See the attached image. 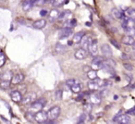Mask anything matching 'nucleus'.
<instances>
[{
    "label": "nucleus",
    "mask_w": 135,
    "mask_h": 124,
    "mask_svg": "<svg viewBox=\"0 0 135 124\" xmlns=\"http://www.w3.org/2000/svg\"><path fill=\"white\" fill-rule=\"evenodd\" d=\"M123 66H124V68L127 70H129V71H131V70H133V66L131 64H129V63H124Z\"/></svg>",
    "instance_id": "f704fd0d"
},
{
    "label": "nucleus",
    "mask_w": 135,
    "mask_h": 124,
    "mask_svg": "<svg viewBox=\"0 0 135 124\" xmlns=\"http://www.w3.org/2000/svg\"><path fill=\"white\" fill-rule=\"evenodd\" d=\"M10 83H11L10 81H4V80H1V82H0V88L3 89V90H6V89H8V87H9Z\"/></svg>",
    "instance_id": "c85d7f7f"
},
{
    "label": "nucleus",
    "mask_w": 135,
    "mask_h": 124,
    "mask_svg": "<svg viewBox=\"0 0 135 124\" xmlns=\"http://www.w3.org/2000/svg\"><path fill=\"white\" fill-rule=\"evenodd\" d=\"M24 78L25 77L22 73H17L12 76V79L10 82H11L12 84H19V83H21L24 81Z\"/></svg>",
    "instance_id": "1a4fd4ad"
},
{
    "label": "nucleus",
    "mask_w": 135,
    "mask_h": 124,
    "mask_svg": "<svg viewBox=\"0 0 135 124\" xmlns=\"http://www.w3.org/2000/svg\"><path fill=\"white\" fill-rule=\"evenodd\" d=\"M45 3V0H34L33 4L36 5V6H42Z\"/></svg>",
    "instance_id": "c9c22d12"
},
{
    "label": "nucleus",
    "mask_w": 135,
    "mask_h": 124,
    "mask_svg": "<svg viewBox=\"0 0 135 124\" xmlns=\"http://www.w3.org/2000/svg\"><path fill=\"white\" fill-rule=\"evenodd\" d=\"M61 112V109L58 106H55V107H51L49 109V111L47 112V116H48V120H55L58 118V116L60 115Z\"/></svg>",
    "instance_id": "20e7f679"
},
{
    "label": "nucleus",
    "mask_w": 135,
    "mask_h": 124,
    "mask_svg": "<svg viewBox=\"0 0 135 124\" xmlns=\"http://www.w3.org/2000/svg\"><path fill=\"white\" fill-rule=\"evenodd\" d=\"M132 48H133V50L135 51V43H134V44H133V45H132Z\"/></svg>",
    "instance_id": "37998d69"
},
{
    "label": "nucleus",
    "mask_w": 135,
    "mask_h": 124,
    "mask_svg": "<svg viewBox=\"0 0 135 124\" xmlns=\"http://www.w3.org/2000/svg\"><path fill=\"white\" fill-rule=\"evenodd\" d=\"M99 94H101V96H102V97H105V96H107V94H108V91H107V89H105V90H103L101 93H99Z\"/></svg>",
    "instance_id": "ea45409f"
},
{
    "label": "nucleus",
    "mask_w": 135,
    "mask_h": 124,
    "mask_svg": "<svg viewBox=\"0 0 135 124\" xmlns=\"http://www.w3.org/2000/svg\"><path fill=\"white\" fill-rule=\"evenodd\" d=\"M34 0H24L22 3V8L24 11H29L33 7Z\"/></svg>",
    "instance_id": "f3484780"
},
{
    "label": "nucleus",
    "mask_w": 135,
    "mask_h": 124,
    "mask_svg": "<svg viewBox=\"0 0 135 124\" xmlns=\"http://www.w3.org/2000/svg\"><path fill=\"white\" fill-rule=\"evenodd\" d=\"M121 42L127 45H132L133 44L135 43V40H134V38H133V36H131L128 34V35H125L122 37Z\"/></svg>",
    "instance_id": "dca6fc26"
},
{
    "label": "nucleus",
    "mask_w": 135,
    "mask_h": 124,
    "mask_svg": "<svg viewBox=\"0 0 135 124\" xmlns=\"http://www.w3.org/2000/svg\"><path fill=\"white\" fill-rule=\"evenodd\" d=\"M56 99H61L62 98V90H60V89H58V90H56Z\"/></svg>",
    "instance_id": "e433bc0d"
},
{
    "label": "nucleus",
    "mask_w": 135,
    "mask_h": 124,
    "mask_svg": "<svg viewBox=\"0 0 135 124\" xmlns=\"http://www.w3.org/2000/svg\"><path fill=\"white\" fill-rule=\"evenodd\" d=\"M34 29H37V30H42L46 26V21L45 20H38V21H34L33 24H32Z\"/></svg>",
    "instance_id": "4468645a"
},
{
    "label": "nucleus",
    "mask_w": 135,
    "mask_h": 124,
    "mask_svg": "<svg viewBox=\"0 0 135 124\" xmlns=\"http://www.w3.org/2000/svg\"><path fill=\"white\" fill-rule=\"evenodd\" d=\"M89 51H90V53H91V55H92V56H97L98 45H97V41H96V40L92 41L90 46H89Z\"/></svg>",
    "instance_id": "9b49d317"
},
{
    "label": "nucleus",
    "mask_w": 135,
    "mask_h": 124,
    "mask_svg": "<svg viewBox=\"0 0 135 124\" xmlns=\"http://www.w3.org/2000/svg\"><path fill=\"white\" fill-rule=\"evenodd\" d=\"M45 103H46V101H45V99H44V98H41V99H39V100H35V101L32 102V105H31L30 111L32 113H33V114H35L36 112L42 110V108H43L44 106L45 105Z\"/></svg>",
    "instance_id": "f257e3e1"
},
{
    "label": "nucleus",
    "mask_w": 135,
    "mask_h": 124,
    "mask_svg": "<svg viewBox=\"0 0 135 124\" xmlns=\"http://www.w3.org/2000/svg\"><path fill=\"white\" fill-rule=\"evenodd\" d=\"M126 14H127L128 18H131V19L135 20V9L134 8H129V9H127Z\"/></svg>",
    "instance_id": "c756f323"
},
{
    "label": "nucleus",
    "mask_w": 135,
    "mask_h": 124,
    "mask_svg": "<svg viewBox=\"0 0 135 124\" xmlns=\"http://www.w3.org/2000/svg\"><path fill=\"white\" fill-rule=\"evenodd\" d=\"M111 13H112V16L115 19L119 20V19H123L124 18L123 13H122L119 9H118V8H113V9L111 10Z\"/></svg>",
    "instance_id": "6ab92c4d"
},
{
    "label": "nucleus",
    "mask_w": 135,
    "mask_h": 124,
    "mask_svg": "<svg viewBox=\"0 0 135 124\" xmlns=\"http://www.w3.org/2000/svg\"><path fill=\"white\" fill-rule=\"evenodd\" d=\"M127 113L129 115H133V116H135V106L132 107V108L129 109V110L127 111Z\"/></svg>",
    "instance_id": "58836bf2"
},
{
    "label": "nucleus",
    "mask_w": 135,
    "mask_h": 124,
    "mask_svg": "<svg viewBox=\"0 0 135 124\" xmlns=\"http://www.w3.org/2000/svg\"><path fill=\"white\" fill-rule=\"evenodd\" d=\"M113 121L119 124H128V123H131V118L128 113L127 114H118L113 118Z\"/></svg>",
    "instance_id": "f03ea898"
},
{
    "label": "nucleus",
    "mask_w": 135,
    "mask_h": 124,
    "mask_svg": "<svg viewBox=\"0 0 135 124\" xmlns=\"http://www.w3.org/2000/svg\"><path fill=\"white\" fill-rule=\"evenodd\" d=\"M87 118V115H86V113H83V115H81V117H80V118H79V123H84L85 122V120Z\"/></svg>",
    "instance_id": "72a5a7b5"
},
{
    "label": "nucleus",
    "mask_w": 135,
    "mask_h": 124,
    "mask_svg": "<svg viewBox=\"0 0 135 124\" xmlns=\"http://www.w3.org/2000/svg\"><path fill=\"white\" fill-rule=\"evenodd\" d=\"M51 3H52L53 7L58 8V7H61V6H63L64 4L68 3V0H52Z\"/></svg>",
    "instance_id": "393cba45"
},
{
    "label": "nucleus",
    "mask_w": 135,
    "mask_h": 124,
    "mask_svg": "<svg viewBox=\"0 0 135 124\" xmlns=\"http://www.w3.org/2000/svg\"><path fill=\"white\" fill-rule=\"evenodd\" d=\"M85 35L84 32H77V34H75L73 35V38H72V42L75 44H79L81 43V39H83V37Z\"/></svg>",
    "instance_id": "a211bd4d"
},
{
    "label": "nucleus",
    "mask_w": 135,
    "mask_h": 124,
    "mask_svg": "<svg viewBox=\"0 0 135 124\" xmlns=\"http://www.w3.org/2000/svg\"><path fill=\"white\" fill-rule=\"evenodd\" d=\"M70 89H71V91L73 93H75V94H78V93L81 92V89H83V85H81V83H75L71 87H70Z\"/></svg>",
    "instance_id": "5701e85b"
},
{
    "label": "nucleus",
    "mask_w": 135,
    "mask_h": 124,
    "mask_svg": "<svg viewBox=\"0 0 135 124\" xmlns=\"http://www.w3.org/2000/svg\"><path fill=\"white\" fill-rule=\"evenodd\" d=\"M36 97H37V96H36L35 93H29L24 97H22L21 102H22L23 105H29V104H32V102L35 101Z\"/></svg>",
    "instance_id": "423d86ee"
},
{
    "label": "nucleus",
    "mask_w": 135,
    "mask_h": 124,
    "mask_svg": "<svg viewBox=\"0 0 135 124\" xmlns=\"http://www.w3.org/2000/svg\"><path fill=\"white\" fill-rule=\"evenodd\" d=\"M10 97H11L12 101L15 103H20L22 100V94L19 91H12L10 94Z\"/></svg>",
    "instance_id": "6e6552de"
},
{
    "label": "nucleus",
    "mask_w": 135,
    "mask_h": 124,
    "mask_svg": "<svg viewBox=\"0 0 135 124\" xmlns=\"http://www.w3.org/2000/svg\"><path fill=\"white\" fill-rule=\"evenodd\" d=\"M0 79L4 81H11L12 79V73L10 71H5L0 75Z\"/></svg>",
    "instance_id": "4be33fe9"
},
{
    "label": "nucleus",
    "mask_w": 135,
    "mask_h": 124,
    "mask_svg": "<svg viewBox=\"0 0 135 124\" xmlns=\"http://www.w3.org/2000/svg\"><path fill=\"white\" fill-rule=\"evenodd\" d=\"M72 34V29L71 28H68V27H64L62 30H60L59 34H58V35H59L60 39H63V38H67L69 37V36H70Z\"/></svg>",
    "instance_id": "0eeeda50"
},
{
    "label": "nucleus",
    "mask_w": 135,
    "mask_h": 124,
    "mask_svg": "<svg viewBox=\"0 0 135 124\" xmlns=\"http://www.w3.org/2000/svg\"><path fill=\"white\" fill-rule=\"evenodd\" d=\"M77 25V21L75 19H70V20H68V21H65L64 23V27H68V28H73Z\"/></svg>",
    "instance_id": "412c9836"
},
{
    "label": "nucleus",
    "mask_w": 135,
    "mask_h": 124,
    "mask_svg": "<svg viewBox=\"0 0 135 124\" xmlns=\"http://www.w3.org/2000/svg\"><path fill=\"white\" fill-rule=\"evenodd\" d=\"M76 83V81L74 79H70V80H68L67 82H66V83H67V85H69L70 87H71L72 85L74 84V83Z\"/></svg>",
    "instance_id": "4c0bfd02"
},
{
    "label": "nucleus",
    "mask_w": 135,
    "mask_h": 124,
    "mask_svg": "<svg viewBox=\"0 0 135 124\" xmlns=\"http://www.w3.org/2000/svg\"><path fill=\"white\" fill-rule=\"evenodd\" d=\"M87 77L89 78L90 80L94 81L97 78V73H96V70H90L88 72H87Z\"/></svg>",
    "instance_id": "a878e982"
},
{
    "label": "nucleus",
    "mask_w": 135,
    "mask_h": 124,
    "mask_svg": "<svg viewBox=\"0 0 135 124\" xmlns=\"http://www.w3.org/2000/svg\"><path fill=\"white\" fill-rule=\"evenodd\" d=\"M70 16H71V12L70 11H64L62 13L59 14V17H58V20H63V21H68V20L70 19Z\"/></svg>",
    "instance_id": "b1692460"
},
{
    "label": "nucleus",
    "mask_w": 135,
    "mask_h": 124,
    "mask_svg": "<svg viewBox=\"0 0 135 124\" xmlns=\"http://www.w3.org/2000/svg\"><path fill=\"white\" fill-rule=\"evenodd\" d=\"M104 62H105V59H104L103 56H95L92 61V69L94 70H101V69H103Z\"/></svg>",
    "instance_id": "7ed1b4c3"
},
{
    "label": "nucleus",
    "mask_w": 135,
    "mask_h": 124,
    "mask_svg": "<svg viewBox=\"0 0 135 124\" xmlns=\"http://www.w3.org/2000/svg\"><path fill=\"white\" fill-rule=\"evenodd\" d=\"M66 51V46L63 45H61V44H57V45H56V52L57 53V54H64Z\"/></svg>",
    "instance_id": "bb28decb"
},
{
    "label": "nucleus",
    "mask_w": 135,
    "mask_h": 124,
    "mask_svg": "<svg viewBox=\"0 0 135 124\" xmlns=\"http://www.w3.org/2000/svg\"><path fill=\"white\" fill-rule=\"evenodd\" d=\"M88 88L90 91H95V90H97L98 88H100V87H99V85L96 83V82L94 81V82H90V83H88Z\"/></svg>",
    "instance_id": "cd10ccee"
},
{
    "label": "nucleus",
    "mask_w": 135,
    "mask_h": 124,
    "mask_svg": "<svg viewBox=\"0 0 135 124\" xmlns=\"http://www.w3.org/2000/svg\"><path fill=\"white\" fill-rule=\"evenodd\" d=\"M59 12H58V10L56 9H53L51 10L50 12V16H49V21H51V22H54L56 20L58 19V17H59Z\"/></svg>",
    "instance_id": "aec40b11"
},
{
    "label": "nucleus",
    "mask_w": 135,
    "mask_h": 124,
    "mask_svg": "<svg viewBox=\"0 0 135 124\" xmlns=\"http://www.w3.org/2000/svg\"><path fill=\"white\" fill-rule=\"evenodd\" d=\"M90 100H91V102H92V104H94V105H99V104L101 103L102 96L100 94L95 93V94H93L92 96H90Z\"/></svg>",
    "instance_id": "2eb2a0df"
},
{
    "label": "nucleus",
    "mask_w": 135,
    "mask_h": 124,
    "mask_svg": "<svg viewBox=\"0 0 135 124\" xmlns=\"http://www.w3.org/2000/svg\"><path fill=\"white\" fill-rule=\"evenodd\" d=\"M91 43H92V38H91L90 36L84 35L83 37V39H81V47L87 50V49H89V46H90Z\"/></svg>",
    "instance_id": "f8f14e48"
},
{
    "label": "nucleus",
    "mask_w": 135,
    "mask_h": 124,
    "mask_svg": "<svg viewBox=\"0 0 135 124\" xmlns=\"http://www.w3.org/2000/svg\"><path fill=\"white\" fill-rule=\"evenodd\" d=\"M34 120L38 122V123H45L48 120V116L47 113L43 110H40L34 114Z\"/></svg>",
    "instance_id": "39448f33"
},
{
    "label": "nucleus",
    "mask_w": 135,
    "mask_h": 124,
    "mask_svg": "<svg viewBox=\"0 0 135 124\" xmlns=\"http://www.w3.org/2000/svg\"><path fill=\"white\" fill-rule=\"evenodd\" d=\"M110 42H111V44H112V45H114L115 47H117L118 49H119V45H118V44L117 43V42L115 41V40H110Z\"/></svg>",
    "instance_id": "a19ab883"
},
{
    "label": "nucleus",
    "mask_w": 135,
    "mask_h": 124,
    "mask_svg": "<svg viewBox=\"0 0 135 124\" xmlns=\"http://www.w3.org/2000/svg\"><path fill=\"white\" fill-rule=\"evenodd\" d=\"M127 32V34L131 36H134L135 35V27H132V28H129L127 30H125Z\"/></svg>",
    "instance_id": "473e14b6"
},
{
    "label": "nucleus",
    "mask_w": 135,
    "mask_h": 124,
    "mask_svg": "<svg viewBox=\"0 0 135 124\" xmlns=\"http://www.w3.org/2000/svg\"><path fill=\"white\" fill-rule=\"evenodd\" d=\"M92 105L91 104H85L84 107H83V111H84L86 114H89V113H91V111H92Z\"/></svg>",
    "instance_id": "7c9ffc66"
},
{
    "label": "nucleus",
    "mask_w": 135,
    "mask_h": 124,
    "mask_svg": "<svg viewBox=\"0 0 135 124\" xmlns=\"http://www.w3.org/2000/svg\"><path fill=\"white\" fill-rule=\"evenodd\" d=\"M5 62H6V56L0 51V67H2L5 64Z\"/></svg>",
    "instance_id": "2f4dec72"
},
{
    "label": "nucleus",
    "mask_w": 135,
    "mask_h": 124,
    "mask_svg": "<svg viewBox=\"0 0 135 124\" xmlns=\"http://www.w3.org/2000/svg\"><path fill=\"white\" fill-rule=\"evenodd\" d=\"M47 14V11L45 9H42L41 11H40V15L41 16H45Z\"/></svg>",
    "instance_id": "79ce46f5"
},
{
    "label": "nucleus",
    "mask_w": 135,
    "mask_h": 124,
    "mask_svg": "<svg viewBox=\"0 0 135 124\" xmlns=\"http://www.w3.org/2000/svg\"><path fill=\"white\" fill-rule=\"evenodd\" d=\"M101 51H102V53H103L104 56H107V58H110V56H112V50H111L110 46H109L108 45H107V44L102 45Z\"/></svg>",
    "instance_id": "ddd939ff"
},
{
    "label": "nucleus",
    "mask_w": 135,
    "mask_h": 124,
    "mask_svg": "<svg viewBox=\"0 0 135 124\" xmlns=\"http://www.w3.org/2000/svg\"><path fill=\"white\" fill-rule=\"evenodd\" d=\"M74 56H75V58H77V59H80V60L84 59V58L87 56V50L81 47V48L78 49V50L76 51Z\"/></svg>",
    "instance_id": "9d476101"
}]
</instances>
